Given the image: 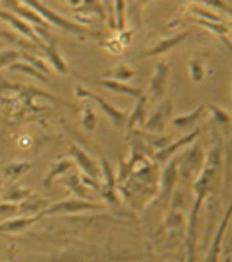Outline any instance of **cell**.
<instances>
[{"label": "cell", "instance_id": "cell-23", "mask_svg": "<svg viewBox=\"0 0 232 262\" xmlns=\"http://www.w3.org/2000/svg\"><path fill=\"white\" fill-rule=\"evenodd\" d=\"M81 124L87 132L97 130V115H95L92 103H89V101H85L81 105Z\"/></svg>", "mask_w": 232, "mask_h": 262}, {"label": "cell", "instance_id": "cell-36", "mask_svg": "<svg viewBox=\"0 0 232 262\" xmlns=\"http://www.w3.org/2000/svg\"><path fill=\"white\" fill-rule=\"evenodd\" d=\"M103 48H104V50H108V52H112V53H122V50H124V48H122V43L118 41V38L104 41Z\"/></svg>", "mask_w": 232, "mask_h": 262}, {"label": "cell", "instance_id": "cell-3", "mask_svg": "<svg viewBox=\"0 0 232 262\" xmlns=\"http://www.w3.org/2000/svg\"><path fill=\"white\" fill-rule=\"evenodd\" d=\"M177 156L169 158L166 162V168L159 176V187H157V193L154 197V203L152 207H157L161 211H168L171 195L175 191V184H177Z\"/></svg>", "mask_w": 232, "mask_h": 262}, {"label": "cell", "instance_id": "cell-22", "mask_svg": "<svg viewBox=\"0 0 232 262\" xmlns=\"http://www.w3.org/2000/svg\"><path fill=\"white\" fill-rule=\"evenodd\" d=\"M30 168H32L30 162H10V164H6L2 168V173H4V178L8 182H16L20 176H24L26 171H30Z\"/></svg>", "mask_w": 232, "mask_h": 262}, {"label": "cell", "instance_id": "cell-25", "mask_svg": "<svg viewBox=\"0 0 232 262\" xmlns=\"http://www.w3.org/2000/svg\"><path fill=\"white\" fill-rule=\"evenodd\" d=\"M34 193L32 189H28V187H24V185H18L14 184L8 187V191L4 193V199L6 201H10V203H20V201H24L26 197H30Z\"/></svg>", "mask_w": 232, "mask_h": 262}, {"label": "cell", "instance_id": "cell-10", "mask_svg": "<svg viewBox=\"0 0 232 262\" xmlns=\"http://www.w3.org/2000/svg\"><path fill=\"white\" fill-rule=\"evenodd\" d=\"M201 128H197V130H191L189 134H185L183 138H179V140H171L168 146H164V148H159L157 152H154L152 154V160L154 162H159V164H164V162H168L169 158L175 156V152L177 150H181V148H185V146L193 144L195 140L201 136Z\"/></svg>", "mask_w": 232, "mask_h": 262}, {"label": "cell", "instance_id": "cell-18", "mask_svg": "<svg viewBox=\"0 0 232 262\" xmlns=\"http://www.w3.org/2000/svg\"><path fill=\"white\" fill-rule=\"evenodd\" d=\"M187 36H189V32H181V34H177V36H171V38L159 39V41L155 43L152 50H148V52L140 53V57H138V59H144V57H154V55H161V53L169 52L171 48L179 46L183 39H187Z\"/></svg>", "mask_w": 232, "mask_h": 262}, {"label": "cell", "instance_id": "cell-35", "mask_svg": "<svg viewBox=\"0 0 232 262\" xmlns=\"http://www.w3.org/2000/svg\"><path fill=\"white\" fill-rule=\"evenodd\" d=\"M101 197L104 201L112 203V205H118L120 203V195H118V187L116 189H108V187H101Z\"/></svg>", "mask_w": 232, "mask_h": 262}, {"label": "cell", "instance_id": "cell-7", "mask_svg": "<svg viewBox=\"0 0 232 262\" xmlns=\"http://www.w3.org/2000/svg\"><path fill=\"white\" fill-rule=\"evenodd\" d=\"M173 115V103L166 99V101H159V105L155 108L152 115H148L146 122H144V130L150 132V134H164L166 132V124L171 120Z\"/></svg>", "mask_w": 232, "mask_h": 262}, {"label": "cell", "instance_id": "cell-24", "mask_svg": "<svg viewBox=\"0 0 232 262\" xmlns=\"http://www.w3.org/2000/svg\"><path fill=\"white\" fill-rule=\"evenodd\" d=\"M136 75V71L128 66H116L112 69H108V71H104L103 73V79H112V81H120V83H124V81H128Z\"/></svg>", "mask_w": 232, "mask_h": 262}, {"label": "cell", "instance_id": "cell-4", "mask_svg": "<svg viewBox=\"0 0 232 262\" xmlns=\"http://www.w3.org/2000/svg\"><path fill=\"white\" fill-rule=\"evenodd\" d=\"M205 148L203 144H193L187 148L181 156H177V178L191 182L199 176V171L205 164Z\"/></svg>", "mask_w": 232, "mask_h": 262}, {"label": "cell", "instance_id": "cell-16", "mask_svg": "<svg viewBox=\"0 0 232 262\" xmlns=\"http://www.w3.org/2000/svg\"><path fill=\"white\" fill-rule=\"evenodd\" d=\"M61 184L67 187V189H71L77 199H85V201H97L92 193H89V189L85 187V185L81 184V178H79V171L71 170L69 173H65L63 178H61Z\"/></svg>", "mask_w": 232, "mask_h": 262}, {"label": "cell", "instance_id": "cell-20", "mask_svg": "<svg viewBox=\"0 0 232 262\" xmlns=\"http://www.w3.org/2000/svg\"><path fill=\"white\" fill-rule=\"evenodd\" d=\"M101 87H104V89H108V91L112 93H120V95H128V97H140V95H144L142 89H138V87H130V85H126V83H120V81H112V79H95Z\"/></svg>", "mask_w": 232, "mask_h": 262}, {"label": "cell", "instance_id": "cell-30", "mask_svg": "<svg viewBox=\"0 0 232 262\" xmlns=\"http://www.w3.org/2000/svg\"><path fill=\"white\" fill-rule=\"evenodd\" d=\"M10 71H22V73H28V75H32V77L39 79V81H48V75H43L39 69H36L34 66H30V63H22V61H14L8 66Z\"/></svg>", "mask_w": 232, "mask_h": 262}, {"label": "cell", "instance_id": "cell-33", "mask_svg": "<svg viewBox=\"0 0 232 262\" xmlns=\"http://www.w3.org/2000/svg\"><path fill=\"white\" fill-rule=\"evenodd\" d=\"M130 173H132V166H130L128 160H124V158H122V160L118 162V173H116V182L122 185L130 178Z\"/></svg>", "mask_w": 232, "mask_h": 262}, {"label": "cell", "instance_id": "cell-19", "mask_svg": "<svg viewBox=\"0 0 232 262\" xmlns=\"http://www.w3.org/2000/svg\"><path fill=\"white\" fill-rule=\"evenodd\" d=\"M73 168H75V164H73L71 158H59V160H55L52 166H50V170H48V173H45V178H43V187H50L55 178H61V176H65V173H69Z\"/></svg>", "mask_w": 232, "mask_h": 262}, {"label": "cell", "instance_id": "cell-15", "mask_svg": "<svg viewBox=\"0 0 232 262\" xmlns=\"http://www.w3.org/2000/svg\"><path fill=\"white\" fill-rule=\"evenodd\" d=\"M73 12H75V16L87 14L83 26H85V24H90V16H97L99 20L106 22V12H104V6L101 0H81V4H79L77 8H73Z\"/></svg>", "mask_w": 232, "mask_h": 262}, {"label": "cell", "instance_id": "cell-2", "mask_svg": "<svg viewBox=\"0 0 232 262\" xmlns=\"http://www.w3.org/2000/svg\"><path fill=\"white\" fill-rule=\"evenodd\" d=\"M0 4L6 6L8 12L16 14L18 18H22L24 22H28L30 26L36 30L38 38L41 39L43 43H57V38L52 34V26H50L41 16H38V14L34 12V10H30L26 4H22L20 0H0Z\"/></svg>", "mask_w": 232, "mask_h": 262}, {"label": "cell", "instance_id": "cell-21", "mask_svg": "<svg viewBox=\"0 0 232 262\" xmlns=\"http://www.w3.org/2000/svg\"><path fill=\"white\" fill-rule=\"evenodd\" d=\"M205 113V105H199L197 108H193L191 113H187V115H179V117H171V124L175 126V128H181V130H187V128H191L197 124V120L201 118V115Z\"/></svg>", "mask_w": 232, "mask_h": 262}, {"label": "cell", "instance_id": "cell-31", "mask_svg": "<svg viewBox=\"0 0 232 262\" xmlns=\"http://www.w3.org/2000/svg\"><path fill=\"white\" fill-rule=\"evenodd\" d=\"M183 223H185V217L179 209H168V217H166V223H164V229H183Z\"/></svg>", "mask_w": 232, "mask_h": 262}, {"label": "cell", "instance_id": "cell-34", "mask_svg": "<svg viewBox=\"0 0 232 262\" xmlns=\"http://www.w3.org/2000/svg\"><path fill=\"white\" fill-rule=\"evenodd\" d=\"M18 215V203H10V201H0V217H8L12 219Z\"/></svg>", "mask_w": 232, "mask_h": 262}, {"label": "cell", "instance_id": "cell-28", "mask_svg": "<svg viewBox=\"0 0 232 262\" xmlns=\"http://www.w3.org/2000/svg\"><path fill=\"white\" fill-rule=\"evenodd\" d=\"M189 73H191V81L193 83H201L206 75V66L203 57H193L189 61Z\"/></svg>", "mask_w": 232, "mask_h": 262}, {"label": "cell", "instance_id": "cell-38", "mask_svg": "<svg viewBox=\"0 0 232 262\" xmlns=\"http://www.w3.org/2000/svg\"><path fill=\"white\" fill-rule=\"evenodd\" d=\"M65 2H67L71 8H77L79 4H81V0H65Z\"/></svg>", "mask_w": 232, "mask_h": 262}, {"label": "cell", "instance_id": "cell-39", "mask_svg": "<svg viewBox=\"0 0 232 262\" xmlns=\"http://www.w3.org/2000/svg\"><path fill=\"white\" fill-rule=\"evenodd\" d=\"M2 185H4V184H2V178H0V189H2Z\"/></svg>", "mask_w": 232, "mask_h": 262}, {"label": "cell", "instance_id": "cell-27", "mask_svg": "<svg viewBox=\"0 0 232 262\" xmlns=\"http://www.w3.org/2000/svg\"><path fill=\"white\" fill-rule=\"evenodd\" d=\"M112 12H114L116 32L126 30V0H114V4H112Z\"/></svg>", "mask_w": 232, "mask_h": 262}, {"label": "cell", "instance_id": "cell-9", "mask_svg": "<svg viewBox=\"0 0 232 262\" xmlns=\"http://www.w3.org/2000/svg\"><path fill=\"white\" fill-rule=\"evenodd\" d=\"M69 158L73 160V164H77L79 168H81L83 176L101 182V168H99V162L90 156L87 150H83L79 144H71L69 146Z\"/></svg>", "mask_w": 232, "mask_h": 262}, {"label": "cell", "instance_id": "cell-8", "mask_svg": "<svg viewBox=\"0 0 232 262\" xmlns=\"http://www.w3.org/2000/svg\"><path fill=\"white\" fill-rule=\"evenodd\" d=\"M168 85H169V63L168 61H157L154 69V75L150 79V93L146 95L148 101H164L166 97V91H168Z\"/></svg>", "mask_w": 232, "mask_h": 262}, {"label": "cell", "instance_id": "cell-14", "mask_svg": "<svg viewBox=\"0 0 232 262\" xmlns=\"http://www.w3.org/2000/svg\"><path fill=\"white\" fill-rule=\"evenodd\" d=\"M48 205H50V199L32 193L24 201L18 203V215H22V217H34V215H39Z\"/></svg>", "mask_w": 232, "mask_h": 262}, {"label": "cell", "instance_id": "cell-13", "mask_svg": "<svg viewBox=\"0 0 232 262\" xmlns=\"http://www.w3.org/2000/svg\"><path fill=\"white\" fill-rule=\"evenodd\" d=\"M38 52H41V55L52 63V67L57 71V73H61V75H67V71H69V67L65 63V59L61 57V52H59V48H57V43H41L38 48Z\"/></svg>", "mask_w": 232, "mask_h": 262}, {"label": "cell", "instance_id": "cell-12", "mask_svg": "<svg viewBox=\"0 0 232 262\" xmlns=\"http://www.w3.org/2000/svg\"><path fill=\"white\" fill-rule=\"evenodd\" d=\"M41 219V215H34V217H12V219H6L0 223V233H6V235H18V233H24L28 231L32 225H36Z\"/></svg>", "mask_w": 232, "mask_h": 262}, {"label": "cell", "instance_id": "cell-1", "mask_svg": "<svg viewBox=\"0 0 232 262\" xmlns=\"http://www.w3.org/2000/svg\"><path fill=\"white\" fill-rule=\"evenodd\" d=\"M20 2L26 4L28 8L34 10L38 16H41L50 26L61 28L65 32H73V34H81V36H95V38L101 36L99 32H95V30H90V28H87V26H81L79 22H73V20L65 18L61 14H57L55 10H52L48 4H43L41 0H20Z\"/></svg>", "mask_w": 232, "mask_h": 262}, {"label": "cell", "instance_id": "cell-37", "mask_svg": "<svg viewBox=\"0 0 232 262\" xmlns=\"http://www.w3.org/2000/svg\"><path fill=\"white\" fill-rule=\"evenodd\" d=\"M81 178V184L85 187H90V189H101V182L99 180H92V178H87V176H79Z\"/></svg>", "mask_w": 232, "mask_h": 262}, {"label": "cell", "instance_id": "cell-5", "mask_svg": "<svg viewBox=\"0 0 232 262\" xmlns=\"http://www.w3.org/2000/svg\"><path fill=\"white\" fill-rule=\"evenodd\" d=\"M104 205L99 201H85V199H61L57 203H50L45 209L41 211V217L50 215H79L85 211H103Z\"/></svg>", "mask_w": 232, "mask_h": 262}, {"label": "cell", "instance_id": "cell-6", "mask_svg": "<svg viewBox=\"0 0 232 262\" xmlns=\"http://www.w3.org/2000/svg\"><path fill=\"white\" fill-rule=\"evenodd\" d=\"M75 95H77L79 99L89 101V103H97V105L104 111V115L108 117V120L112 122V126H114V128H124V126H126V117H128V113H126V111L118 108V106H114L112 103H108L106 99H103L101 95L89 91V89H85V87H81V85L75 87Z\"/></svg>", "mask_w": 232, "mask_h": 262}, {"label": "cell", "instance_id": "cell-32", "mask_svg": "<svg viewBox=\"0 0 232 262\" xmlns=\"http://www.w3.org/2000/svg\"><path fill=\"white\" fill-rule=\"evenodd\" d=\"M20 59H22V52H18V50H0V69L8 67L14 61H20Z\"/></svg>", "mask_w": 232, "mask_h": 262}, {"label": "cell", "instance_id": "cell-29", "mask_svg": "<svg viewBox=\"0 0 232 262\" xmlns=\"http://www.w3.org/2000/svg\"><path fill=\"white\" fill-rule=\"evenodd\" d=\"M99 166L103 168L101 170V173L104 176V182H103V187H108V189H116L118 185H116V173H114V170L110 168V164H108V160L106 158H101L99 160Z\"/></svg>", "mask_w": 232, "mask_h": 262}, {"label": "cell", "instance_id": "cell-17", "mask_svg": "<svg viewBox=\"0 0 232 262\" xmlns=\"http://www.w3.org/2000/svg\"><path fill=\"white\" fill-rule=\"evenodd\" d=\"M146 118H148V97L140 95L134 108H132V113L126 117V126H128L130 130H136L138 126H144Z\"/></svg>", "mask_w": 232, "mask_h": 262}, {"label": "cell", "instance_id": "cell-11", "mask_svg": "<svg viewBox=\"0 0 232 262\" xmlns=\"http://www.w3.org/2000/svg\"><path fill=\"white\" fill-rule=\"evenodd\" d=\"M230 205H228V209L224 213V217H222V221L219 223V229H217V233H215V238H213V243H211V249H208V254H206L205 262H219V256H220V250H222V238H224V233H226V227L230 223Z\"/></svg>", "mask_w": 232, "mask_h": 262}, {"label": "cell", "instance_id": "cell-26", "mask_svg": "<svg viewBox=\"0 0 232 262\" xmlns=\"http://www.w3.org/2000/svg\"><path fill=\"white\" fill-rule=\"evenodd\" d=\"M205 111L211 113V120H213V122H217V124H222V126L230 128V113H228V111L220 108L219 105H206Z\"/></svg>", "mask_w": 232, "mask_h": 262}]
</instances>
